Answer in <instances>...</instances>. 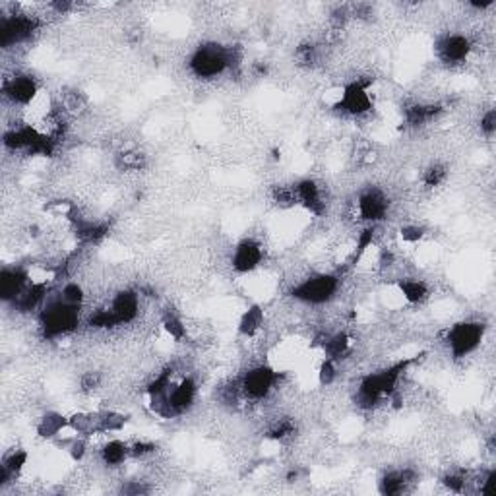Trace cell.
Segmentation results:
<instances>
[{
    "label": "cell",
    "mask_w": 496,
    "mask_h": 496,
    "mask_svg": "<svg viewBox=\"0 0 496 496\" xmlns=\"http://www.w3.org/2000/svg\"><path fill=\"white\" fill-rule=\"evenodd\" d=\"M150 488L148 487H142L140 483H134V485H126V487H122V492H126V495H142V492H148Z\"/></svg>",
    "instance_id": "cell-41"
},
{
    "label": "cell",
    "mask_w": 496,
    "mask_h": 496,
    "mask_svg": "<svg viewBox=\"0 0 496 496\" xmlns=\"http://www.w3.org/2000/svg\"><path fill=\"white\" fill-rule=\"evenodd\" d=\"M442 111H444L442 105L415 103L405 109V122H407L409 126H413V129H419V126H424L431 120L436 119Z\"/></svg>",
    "instance_id": "cell-20"
},
{
    "label": "cell",
    "mask_w": 496,
    "mask_h": 496,
    "mask_svg": "<svg viewBox=\"0 0 496 496\" xmlns=\"http://www.w3.org/2000/svg\"><path fill=\"white\" fill-rule=\"evenodd\" d=\"M400 235H401V239L405 240V242L415 244V242H419V240L424 237V229L423 227H419V225H403Z\"/></svg>",
    "instance_id": "cell-36"
},
{
    "label": "cell",
    "mask_w": 496,
    "mask_h": 496,
    "mask_svg": "<svg viewBox=\"0 0 496 496\" xmlns=\"http://www.w3.org/2000/svg\"><path fill=\"white\" fill-rule=\"evenodd\" d=\"M372 84V80H355L351 84H347L341 91V97L337 101V109H341L347 115L353 117H360L367 115L372 109V99L368 93V86Z\"/></svg>",
    "instance_id": "cell-7"
},
{
    "label": "cell",
    "mask_w": 496,
    "mask_h": 496,
    "mask_svg": "<svg viewBox=\"0 0 496 496\" xmlns=\"http://www.w3.org/2000/svg\"><path fill=\"white\" fill-rule=\"evenodd\" d=\"M196 393H198V384L192 377H184L181 382L169 388V403L175 411V415H181L192 405Z\"/></svg>",
    "instance_id": "cell-14"
},
{
    "label": "cell",
    "mask_w": 496,
    "mask_h": 496,
    "mask_svg": "<svg viewBox=\"0 0 496 496\" xmlns=\"http://www.w3.org/2000/svg\"><path fill=\"white\" fill-rule=\"evenodd\" d=\"M89 326L105 329V328H115V326H119V324H117V320H115L111 308H101V311H97V313L91 314V318H89Z\"/></svg>",
    "instance_id": "cell-30"
},
{
    "label": "cell",
    "mask_w": 496,
    "mask_h": 496,
    "mask_svg": "<svg viewBox=\"0 0 496 496\" xmlns=\"http://www.w3.org/2000/svg\"><path fill=\"white\" fill-rule=\"evenodd\" d=\"M111 313L117 324H130L140 313V296L134 291H120L119 295L112 299Z\"/></svg>",
    "instance_id": "cell-15"
},
{
    "label": "cell",
    "mask_w": 496,
    "mask_h": 496,
    "mask_svg": "<svg viewBox=\"0 0 496 496\" xmlns=\"http://www.w3.org/2000/svg\"><path fill=\"white\" fill-rule=\"evenodd\" d=\"M80 308L81 306L65 303L58 293L55 296H47L39 313L43 336L47 339H55V337L72 334L80 324Z\"/></svg>",
    "instance_id": "cell-1"
},
{
    "label": "cell",
    "mask_w": 496,
    "mask_h": 496,
    "mask_svg": "<svg viewBox=\"0 0 496 496\" xmlns=\"http://www.w3.org/2000/svg\"><path fill=\"white\" fill-rule=\"evenodd\" d=\"M444 181H446V167H442V165H432V167H429L426 171H424V175H423L424 186L434 188V186H440Z\"/></svg>",
    "instance_id": "cell-32"
},
{
    "label": "cell",
    "mask_w": 496,
    "mask_h": 496,
    "mask_svg": "<svg viewBox=\"0 0 496 496\" xmlns=\"http://www.w3.org/2000/svg\"><path fill=\"white\" fill-rule=\"evenodd\" d=\"M444 487L452 490V492H465V485H467V475L464 471H452L448 475L442 477Z\"/></svg>",
    "instance_id": "cell-31"
},
{
    "label": "cell",
    "mask_w": 496,
    "mask_h": 496,
    "mask_svg": "<svg viewBox=\"0 0 496 496\" xmlns=\"http://www.w3.org/2000/svg\"><path fill=\"white\" fill-rule=\"evenodd\" d=\"M481 130L487 134L488 138H492V134H495L496 130V111L495 109H488L485 115H483V119H481Z\"/></svg>",
    "instance_id": "cell-38"
},
{
    "label": "cell",
    "mask_w": 496,
    "mask_h": 496,
    "mask_svg": "<svg viewBox=\"0 0 496 496\" xmlns=\"http://www.w3.org/2000/svg\"><path fill=\"white\" fill-rule=\"evenodd\" d=\"M129 454L130 448L124 442L120 440L107 442L103 446V450H101V457H103L105 465H109V467H119V465L124 464Z\"/></svg>",
    "instance_id": "cell-24"
},
{
    "label": "cell",
    "mask_w": 496,
    "mask_h": 496,
    "mask_svg": "<svg viewBox=\"0 0 496 496\" xmlns=\"http://www.w3.org/2000/svg\"><path fill=\"white\" fill-rule=\"evenodd\" d=\"M471 53V43L465 35H459V33H452V35H446L444 39L438 43V55L444 63L448 65H459L464 63L465 58L469 56Z\"/></svg>",
    "instance_id": "cell-13"
},
{
    "label": "cell",
    "mask_w": 496,
    "mask_h": 496,
    "mask_svg": "<svg viewBox=\"0 0 496 496\" xmlns=\"http://www.w3.org/2000/svg\"><path fill=\"white\" fill-rule=\"evenodd\" d=\"M359 216L360 219H365L370 225H377L378 221H382L388 214L390 208V202L386 198L384 194L377 190V188H368L359 196Z\"/></svg>",
    "instance_id": "cell-11"
},
{
    "label": "cell",
    "mask_w": 496,
    "mask_h": 496,
    "mask_svg": "<svg viewBox=\"0 0 496 496\" xmlns=\"http://www.w3.org/2000/svg\"><path fill=\"white\" fill-rule=\"evenodd\" d=\"M47 281H32V283L25 287L24 293L18 296L12 304L16 306L18 313H32V311H37V308L41 311V306L47 301Z\"/></svg>",
    "instance_id": "cell-16"
},
{
    "label": "cell",
    "mask_w": 496,
    "mask_h": 496,
    "mask_svg": "<svg viewBox=\"0 0 496 496\" xmlns=\"http://www.w3.org/2000/svg\"><path fill=\"white\" fill-rule=\"evenodd\" d=\"M341 275L337 273H318L308 280H303L299 285L291 289V296L295 301L306 304H324L336 296L339 289Z\"/></svg>",
    "instance_id": "cell-3"
},
{
    "label": "cell",
    "mask_w": 496,
    "mask_h": 496,
    "mask_svg": "<svg viewBox=\"0 0 496 496\" xmlns=\"http://www.w3.org/2000/svg\"><path fill=\"white\" fill-rule=\"evenodd\" d=\"M97 421H99V434L103 432H119L124 429V424L129 423V419L117 413V411H103V413H97Z\"/></svg>",
    "instance_id": "cell-26"
},
{
    "label": "cell",
    "mask_w": 496,
    "mask_h": 496,
    "mask_svg": "<svg viewBox=\"0 0 496 496\" xmlns=\"http://www.w3.org/2000/svg\"><path fill=\"white\" fill-rule=\"evenodd\" d=\"M4 97L8 99L12 105H20V107H27L35 101V97L39 93V86L32 76L27 74H18L14 78H8L4 81Z\"/></svg>",
    "instance_id": "cell-8"
},
{
    "label": "cell",
    "mask_w": 496,
    "mask_h": 496,
    "mask_svg": "<svg viewBox=\"0 0 496 496\" xmlns=\"http://www.w3.org/2000/svg\"><path fill=\"white\" fill-rule=\"evenodd\" d=\"M188 66L196 78H216L233 66H239V56L233 47L209 43L194 51Z\"/></svg>",
    "instance_id": "cell-2"
},
{
    "label": "cell",
    "mask_w": 496,
    "mask_h": 496,
    "mask_svg": "<svg viewBox=\"0 0 496 496\" xmlns=\"http://www.w3.org/2000/svg\"><path fill=\"white\" fill-rule=\"evenodd\" d=\"M262 258H264V250L260 247V242L254 239L240 240L233 250V270L239 273L254 272L258 266L262 264Z\"/></svg>",
    "instance_id": "cell-9"
},
{
    "label": "cell",
    "mask_w": 496,
    "mask_h": 496,
    "mask_svg": "<svg viewBox=\"0 0 496 496\" xmlns=\"http://www.w3.org/2000/svg\"><path fill=\"white\" fill-rule=\"evenodd\" d=\"M37 20L27 14H8L0 20V43L2 47L10 48L24 41L32 39L37 32Z\"/></svg>",
    "instance_id": "cell-5"
},
{
    "label": "cell",
    "mask_w": 496,
    "mask_h": 496,
    "mask_svg": "<svg viewBox=\"0 0 496 496\" xmlns=\"http://www.w3.org/2000/svg\"><path fill=\"white\" fill-rule=\"evenodd\" d=\"M60 299L65 301V303L68 304H74V306H81L84 304V299H86V295H84V289H81V285H78V283H66L65 287L60 289Z\"/></svg>",
    "instance_id": "cell-28"
},
{
    "label": "cell",
    "mask_w": 496,
    "mask_h": 496,
    "mask_svg": "<svg viewBox=\"0 0 496 496\" xmlns=\"http://www.w3.org/2000/svg\"><path fill=\"white\" fill-rule=\"evenodd\" d=\"M398 289L403 295V299L411 304L421 303L429 295V287L423 280H400L398 281Z\"/></svg>",
    "instance_id": "cell-23"
},
{
    "label": "cell",
    "mask_w": 496,
    "mask_h": 496,
    "mask_svg": "<svg viewBox=\"0 0 496 496\" xmlns=\"http://www.w3.org/2000/svg\"><path fill=\"white\" fill-rule=\"evenodd\" d=\"M65 429H68V417H65L63 413H56V411H47L39 419L37 426H35L37 434H39L41 438H45V440L58 438L60 432L65 431Z\"/></svg>",
    "instance_id": "cell-18"
},
{
    "label": "cell",
    "mask_w": 496,
    "mask_h": 496,
    "mask_svg": "<svg viewBox=\"0 0 496 496\" xmlns=\"http://www.w3.org/2000/svg\"><path fill=\"white\" fill-rule=\"evenodd\" d=\"M97 386H99L97 372H86V374L81 377V388H84V390H96Z\"/></svg>",
    "instance_id": "cell-39"
},
{
    "label": "cell",
    "mask_w": 496,
    "mask_h": 496,
    "mask_svg": "<svg viewBox=\"0 0 496 496\" xmlns=\"http://www.w3.org/2000/svg\"><path fill=\"white\" fill-rule=\"evenodd\" d=\"M349 345H351L349 336H347L345 332H337L334 336L326 337V341L322 344V351H324V355H326L328 359L337 360L341 359L344 355H347Z\"/></svg>",
    "instance_id": "cell-22"
},
{
    "label": "cell",
    "mask_w": 496,
    "mask_h": 496,
    "mask_svg": "<svg viewBox=\"0 0 496 496\" xmlns=\"http://www.w3.org/2000/svg\"><path fill=\"white\" fill-rule=\"evenodd\" d=\"M393 260H396V258H393V254L390 250H382L380 256H378V268H380V270H388V268L393 264Z\"/></svg>",
    "instance_id": "cell-40"
},
{
    "label": "cell",
    "mask_w": 496,
    "mask_h": 496,
    "mask_svg": "<svg viewBox=\"0 0 496 496\" xmlns=\"http://www.w3.org/2000/svg\"><path fill=\"white\" fill-rule=\"evenodd\" d=\"M30 283H32L30 273L25 272L24 268H20V266L2 268V272H0V299L6 304H12L18 296L24 293Z\"/></svg>",
    "instance_id": "cell-10"
},
{
    "label": "cell",
    "mask_w": 496,
    "mask_h": 496,
    "mask_svg": "<svg viewBox=\"0 0 496 496\" xmlns=\"http://www.w3.org/2000/svg\"><path fill=\"white\" fill-rule=\"evenodd\" d=\"M296 194V204H301L308 214L320 217L326 211V202L322 198V190L316 181L313 178H303L293 186Z\"/></svg>",
    "instance_id": "cell-12"
},
{
    "label": "cell",
    "mask_w": 496,
    "mask_h": 496,
    "mask_svg": "<svg viewBox=\"0 0 496 496\" xmlns=\"http://www.w3.org/2000/svg\"><path fill=\"white\" fill-rule=\"evenodd\" d=\"M72 2H53V4H51V8L56 10L58 14H66L68 10H72Z\"/></svg>",
    "instance_id": "cell-42"
},
{
    "label": "cell",
    "mask_w": 496,
    "mask_h": 496,
    "mask_svg": "<svg viewBox=\"0 0 496 496\" xmlns=\"http://www.w3.org/2000/svg\"><path fill=\"white\" fill-rule=\"evenodd\" d=\"M374 237H377V225H368V227H365V229L357 235V244H355V252H353L351 260L353 266L357 264L360 258L367 254V250L372 247V242H374Z\"/></svg>",
    "instance_id": "cell-27"
},
{
    "label": "cell",
    "mask_w": 496,
    "mask_h": 496,
    "mask_svg": "<svg viewBox=\"0 0 496 496\" xmlns=\"http://www.w3.org/2000/svg\"><path fill=\"white\" fill-rule=\"evenodd\" d=\"M66 450H68V454H70V457H72L74 462H81V459L86 457V454H88V442L84 440L81 436H76V438H72L70 444L66 446Z\"/></svg>",
    "instance_id": "cell-34"
},
{
    "label": "cell",
    "mask_w": 496,
    "mask_h": 496,
    "mask_svg": "<svg viewBox=\"0 0 496 496\" xmlns=\"http://www.w3.org/2000/svg\"><path fill=\"white\" fill-rule=\"evenodd\" d=\"M337 378V368H336V360L326 359L322 360V365L318 367V382L320 386H332L336 382Z\"/></svg>",
    "instance_id": "cell-29"
},
{
    "label": "cell",
    "mask_w": 496,
    "mask_h": 496,
    "mask_svg": "<svg viewBox=\"0 0 496 496\" xmlns=\"http://www.w3.org/2000/svg\"><path fill=\"white\" fill-rule=\"evenodd\" d=\"M74 235L80 242H97L109 233V227L99 221H89L84 217H72Z\"/></svg>",
    "instance_id": "cell-19"
},
{
    "label": "cell",
    "mask_w": 496,
    "mask_h": 496,
    "mask_svg": "<svg viewBox=\"0 0 496 496\" xmlns=\"http://www.w3.org/2000/svg\"><path fill=\"white\" fill-rule=\"evenodd\" d=\"M415 471H411V469L384 473V475L380 477V481H378V492L386 496L401 495V492L407 488L409 483L415 481Z\"/></svg>",
    "instance_id": "cell-17"
},
{
    "label": "cell",
    "mask_w": 496,
    "mask_h": 496,
    "mask_svg": "<svg viewBox=\"0 0 496 496\" xmlns=\"http://www.w3.org/2000/svg\"><path fill=\"white\" fill-rule=\"evenodd\" d=\"M119 165L122 169H132V171H138V169L144 165V155L140 153H120L119 155Z\"/></svg>",
    "instance_id": "cell-35"
},
{
    "label": "cell",
    "mask_w": 496,
    "mask_h": 496,
    "mask_svg": "<svg viewBox=\"0 0 496 496\" xmlns=\"http://www.w3.org/2000/svg\"><path fill=\"white\" fill-rule=\"evenodd\" d=\"M278 380H280V372L260 365V367L250 368L247 374L240 378V392L250 400H262L272 392V388Z\"/></svg>",
    "instance_id": "cell-6"
},
{
    "label": "cell",
    "mask_w": 496,
    "mask_h": 496,
    "mask_svg": "<svg viewBox=\"0 0 496 496\" xmlns=\"http://www.w3.org/2000/svg\"><path fill=\"white\" fill-rule=\"evenodd\" d=\"M485 336V324L481 322H459L448 329L446 344L454 359H464L471 355L483 341Z\"/></svg>",
    "instance_id": "cell-4"
},
{
    "label": "cell",
    "mask_w": 496,
    "mask_h": 496,
    "mask_svg": "<svg viewBox=\"0 0 496 496\" xmlns=\"http://www.w3.org/2000/svg\"><path fill=\"white\" fill-rule=\"evenodd\" d=\"M291 434H295V424L291 423V421H280V423L273 426L272 431L268 432V438L270 440H285V438H289Z\"/></svg>",
    "instance_id": "cell-33"
},
{
    "label": "cell",
    "mask_w": 496,
    "mask_h": 496,
    "mask_svg": "<svg viewBox=\"0 0 496 496\" xmlns=\"http://www.w3.org/2000/svg\"><path fill=\"white\" fill-rule=\"evenodd\" d=\"M157 450V446H155V442H136V444H132L130 446V456L134 457H145L150 456V454H153Z\"/></svg>",
    "instance_id": "cell-37"
},
{
    "label": "cell",
    "mask_w": 496,
    "mask_h": 496,
    "mask_svg": "<svg viewBox=\"0 0 496 496\" xmlns=\"http://www.w3.org/2000/svg\"><path fill=\"white\" fill-rule=\"evenodd\" d=\"M161 326H163V329L167 332V336L173 337L176 344H178V341H183L184 337H186V326H184L183 318H181L175 311H171V308L163 313Z\"/></svg>",
    "instance_id": "cell-25"
},
{
    "label": "cell",
    "mask_w": 496,
    "mask_h": 496,
    "mask_svg": "<svg viewBox=\"0 0 496 496\" xmlns=\"http://www.w3.org/2000/svg\"><path fill=\"white\" fill-rule=\"evenodd\" d=\"M264 326V308L260 304H252L242 313L239 320V334L244 337L256 336Z\"/></svg>",
    "instance_id": "cell-21"
}]
</instances>
